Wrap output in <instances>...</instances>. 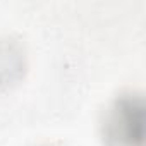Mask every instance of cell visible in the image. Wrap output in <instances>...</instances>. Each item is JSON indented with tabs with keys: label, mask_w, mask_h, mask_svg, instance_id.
I'll return each mask as SVG.
<instances>
[{
	"label": "cell",
	"mask_w": 146,
	"mask_h": 146,
	"mask_svg": "<svg viewBox=\"0 0 146 146\" xmlns=\"http://www.w3.org/2000/svg\"><path fill=\"white\" fill-rule=\"evenodd\" d=\"M103 146H143L144 103L137 91H120L103 108L98 122Z\"/></svg>",
	"instance_id": "1"
},
{
	"label": "cell",
	"mask_w": 146,
	"mask_h": 146,
	"mask_svg": "<svg viewBox=\"0 0 146 146\" xmlns=\"http://www.w3.org/2000/svg\"><path fill=\"white\" fill-rule=\"evenodd\" d=\"M28 72L24 43L11 35H0V93L16 88Z\"/></svg>",
	"instance_id": "2"
},
{
	"label": "cell",
	"mask_w": 146,
	"mask_h": 146,
	"mask_svg": "<svg viewBox=\"0 0 146 146\" xmlns=\"http://www.w3.org/2000/svg\"><path fill=\"white\" fill-rule=\"evenodd\" d=\"M40 146H64V144H58V143H43Z\"/></svg>",
	"instance_id": "3"
}]
</instances>
